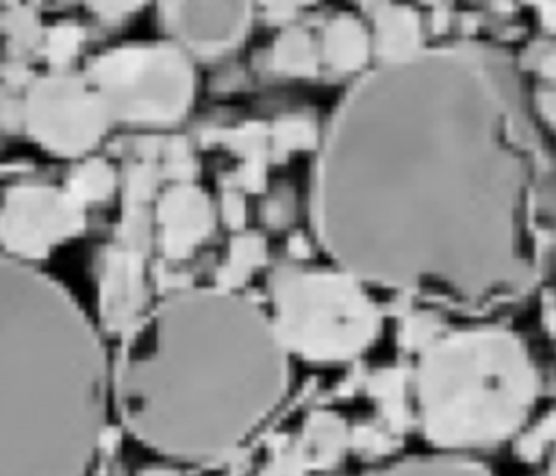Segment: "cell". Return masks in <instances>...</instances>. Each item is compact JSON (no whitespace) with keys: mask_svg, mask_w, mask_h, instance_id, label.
<instances>
[{"mask_svg":"<svg viewBox=\"0 0 556 476\" xmlns=\"http://www.w3.org/2000/svg\"><path fill=\"white\" fill-rule=\"evenodd\" d=\"M317 150V241L363 283L491 309L543 276L556 170L504 50L456 41L378 65Z\"/></svg>","mask_w":556,"mask_h":476,"instance_id":"obj_1","label":"cell"},{"mask_svg":"<svg viewBox=\"0 0 556 476\" xmlns=\"http://www.w3.org/2000/svg\"><path fill=\"white\" fill-rule=\"evenodd\" d=\"M289 352L271 315L232 289H174L130 333L111 391L128 433L165 456L213 463L282 402Z\"/></svg>","mask_w":556,"mask_h":476,"instance_id":"obj_2","label":"cell"},{"mask_svg":"<svg viewBox=\"0 0 556 476\" xmlns=\"http://www.w3.org/2000/svg\"><path fill=\"white\" fill-rule=\"evenodd\" d=\"M2 296V476H85L104 437L106 354L72 296L11 256Z\"/></svg>","mask_w":556,"mask_h":476,"instance_id":"obj_3","label":"cell"},{"mask_svg":"<svg viewBox=\"0 0 556 476\" xmlns=\"http://www.w3.org/2000/svg\"><path fill=\"white\" fill-rule=\"evenodd\" d=\"M424 437L443 450L493 448L530 419L541 376L526 341L504 326L441 333L413 374Z\"/></svg>","mask_w":556,"mask_h":476,"instance_id":"obj_4","label":"cell"},{"mask_svg":"<svg viewBox=\"0 0 556 476\" xmlns=\"http://www.w3.org/2000/svg\"><path fill=\"white\" fill-rule=\"evenodd\" d=\"M271 322L289 354L308 363H343L376 341L382 317L354 274L282 265L269 278Z\"/></svg>","mask_w":556,"mask_h":476,"instance_id":"obj_5","label":"cell"},{"mask_svg":"<svg viewBox=\"0 0 556 476\" xmlns=\"http://www.w3.org/2000/svg\"><path fill=\"white\" fill-rule=\"evenodd\" d=\"M87 78L104 100L111 120L143 126L180 122L195 91L189 57L172 43L113 48L91 61Z\"/></svg>","mask_w":556,"mask_h":476,"instance_id":"obj_6","label":"cell"},{"mask_svg":"<svg viewBox=\"0 0 556 476\" xmlns=\"http://www.w3.org/2000/svg\"><path fill=\"white\" fill-rule=\"evenodd\" d=\"M22 120L30 139L56 156L87 154L113 122L89 78L67 72L46 74L28 87Z\"/></svg>","mask_w":556,"mask_h":476,"instance_id":"obj_7","label":"cell"},{"mask_svg":"<svg viewBox=\"0 0 556 476\" xmlns=\"http://www.w3.org/2000/svg\"><path fill=\"white\" fill-rule=\"evenodd\" d=\"M83 228L85 206L65 187L17 183L4 189L0 235L11 259H43Z\"/></svg>","mask_w":556,"mask_h":476,"instance_id":"obj_8","label":"cell"},{"mask_svg":"<svg viewBox=\"0 0 556 476\" xmlns=\"http://www.w3.org/2000/svg\"><path fill=\"white\" fill-rule=\"evenodd\" d=\"M252 0H161L163 22L189 50L213 57L235 48L250 24Z\"/></svg>","mask_w":556,"mask_h":476,"instance_id":"obj_9","label":"cell"},{"mask_svg":"<svg viewBox=\"0 0 556 476\" xmlns=\"http://www.w3.org/2000/svg\"><path fill=\"white\" fill-rule=\"evenodd\" d=\"M143 256L141 252L115 246L102 259L98 285L100 320L111 333H119L122 337L143 320L148 304Z\"/></svg>","mask_w":556,"mask_h":476,"instance_id":"obj_10","label":"cell"},{"mask_svg":"<svg viewBox=\"0 0 556 476\" xmlns=\"http://www.w3.org/2000/svg\"><path fill=\"white\" fill-rule=\"evenodd\" d=\"M156 228L161 252L169 261L191 256L215 228V211L208 196L191 183H174L156 202Z\"/></svg>","mask_w":556,"mask_h":476,"instance_id":"obj_11","label":"cell"},{"mask_svg":"<svg viewBox=\"0 0 556 476\" xmlns=\"http://www.w3.org/2000/svg\"><path fill=\"white\" fill-rule=\"evenodd\" d=\"M374 15V50L382 63H395L415 57L421 48V20L404 4L382 2Z\"/></svg>","mask_w":556,"mask_h":476,"instance_id":"obj_12","label":"cell"},{"mask_svg":"<svg viewBox=\"0 0 556 476\" xmlns=\"http://www.w3.org/2000/svg\"><path fill=\"white\" fill-rule=\"evenodd\" d=\"M321 59L341 74L358 72L367 65L374 39L367 28L352 15L332 17L321 30Z\"/></svg>","mask_w":556,"mask_h":476,"instance_id":"obj_13","label":"cell"},{"mask_svg":"<svg viewBox=\"0 0 556 476\" xmlns=\"http://www.w3.org/2000/svg\"><path fill=\"white\" fill-rule=\"evenodd\" d=\"M352 443V433L345 422L332 411H315L304 428L300 441V456L315 467L334 465Z\"/></svg>","mask_w":556,"mask_h":476,"instance_id":"obj_14","label":"cell"},{"mask_svg":"<svg viewBox=\"0 0 556 476\" xmlns=\"http://www.w3.org/2000/svg\"><path fill=\"white\" fill-rule=\"evenodd\" d=\"M219 139L243 159L239 167V187L248 191H261L265 187L267 159L271 156L269 128L256 122H248L235 130H224Z\"/></svg>","mask_w":556,"mask_h":476,"instance_id":"obj_15","label":"cell"},{"mask_svg":"<svg viewBox=\"0 0 556 476\" xmlns=\"http://www.w3.org/2000/svg\"><path fill=\"white\" fill-rule=\"evenodd\" d=\"M271 65L285 76H315L319 67V52L313 37L302 26L282 30L271 48Z\"/></svg>","mask_w":556,"mask_h":476,"instance_id":"obj_16","label":"cell"},{"mask_svg":"<svg viewBox=\"0 0 556 476\" xmlns=\"http://www.w3.org/2000/svg\"><path fill=\"white\" fill-rule=\"evenodd\" d=\"M265 256L267 246L263 237L254 233H241L232 237L226 259L217 270V287L237 291L265 263Z\"/></svg>","mask_w":556,"mask_h":476,"instance_id":"obj_17","label":"cell"},{"mask_svg":"<svg viewBox=\"0 0 556 476\" xmlns=\"http://www.w3.org/2000/svg\"><path fill=\"white\" fill-rule=\"evenodd\" d=\"M382 476H493L482 463L460 454L408 456L391 465Z\"/></svg>","mask_w":556,"mask_h":476,"instance_id":"obj_18","label":"cell"},{"mask_svg":"<svg viewBox=\"0 0 556 476\" xmlns=\"http://www.w3.org/2000/svg\"><path fill=\"white\" fill-rule=\"evenodd\" d=\"M117 187V174L104 159L83 161L67 178L65 189L83 204H98L113 196Z\"/></svg>","mask_w":556,"mask_h":476,"instance_id":"obj_19","label":"cell"},{"mask_svg":"<svg viewBox=\"0 0 556 476\" xmlns=\"http://www.w3.org/2000/svg\"><path fill=\"white\" fill-rule=\"evenodd\" d=\"M371 398L378 402L387 424L393 430H402L408 417L406 409V374L402 369H382L369 378L367 385Z\"/></svg>","mask_w":556,"mask_h":476,"instance_id":"obj_20","label":"cell"},{"mask_svg":"<svg viewBox=\"0 0 556 476\" xmlns=\"http://www.w3.org/2000/svg\"><path fill=\"white\" fill-rule=\"evenodd\" d=\"M271 156L287 159L291 152L317 148V128L306 115H282L269 128Z\"/></svg>","mask_w":556,"mask_h":476,"instance_id":"obj_21","label":"cell"},{"mask_svg":"<svg viewBox=\"0 0 556 476\" xmlns=\"http://www.w3.org/2000/svg\"><path fill=\"white\" fill-rule=\"evenodd\" d=\"M117 239L122 248L146 254L152 239V220L148 213V204H126L124 215L119 220Z\"/></svg>","mask_w":556,"mask_h":476,"instance_id":"obj_22","label":"cell"},{"mask_svg":"<svg viewBox=\"0 0 556 476\" xmlns=\"http://www.w3.org/2000/svg\"><path fill=\"white\" fill-rule=\"evenodd\" d=\"M85 30L76 24H56L46 35V57L54 67L67 65L80 50Z\"/></svg>","mask_w":556,"mask_h":476,"instance_id":"obj_23","label":"cell"},{"mask_svg":"<svg viewBox=\"0 0 556 476\" xmlns=\"http://www.w3.org/2000/svg\"><path fill=\"white\" fill-rule=\"evenodd\" d=\"M159 185V170L150 161H141L128 167L122 191H124V204H148Z\"/></svg>","mask_w":556,"mask_h":476,"instance_id":"obj_24","label":"cell"},{"mask_svg":"<svg viewBox=\"0 0 556 476\" xmlns=\"http://www.w3.org/2000/svg\"><path fill=\"white\" fill-rule=\"evenodd\" d=\"M441 335L437 317L430 313H408L400 324V341L406 350H424Z\"/></svg>","mask_w":556,"mask_h":476,"instance_id":"obj_25","label":"cell"},{"mask_svg":"<svg viewBox=\"0 0 556 476\" xmlns=\"http://www.w3.org/2000/svg\"><path fill=\"white\" fill-rule=\"evenodd\" d=\"M165 152V174L172 176L176 183H189L193 174V159L185 143V139H172Z\"/></svg>","mask_w":556,"mask_h":476,"instance_id":"obj_26","label":"cell"},{"mask_svg":"<svg viewBox=\"0 0 556 476\" xmlns=\"http://www.w3.org/2000/svg\"><path fill=\"white\" fill-rule=\"evenodd\" d=\"M4 26H7V35L15 37L17 43H33L37 39V20L33 17V13L28 9H13L7 17H4Z\"/></svg>","mask_w":556,"mask_h":476,"instance_id":"obj_27","label":"cell"},{"mask_svg":"<svg viewBox=\"0 0 556 476\" xmlns=\"http://www.w3.org/2000/svg\"><path fill=\"white\" fill-rule=\"evenodd\" d=\"M146 0H87L89 9L104 20H119L137 11Z\"/></svg>","mask_w":556,"mask_h":476,"instance_id":"obj_28","label":"cell"},{"mask_svg":"<svg viewBox=\"0 0 556 476\" xmlns=\"http://www.w3.org/2000/svg\"><path fill=\"white\" fill-rule=\"evenodd\" d=\"M534 109L556 135V83H545L534 91Z\"/></svg>","mask_w":556,"mask_h":476,"instance_id":"obj_29","label":"cell"},{"mask_svg":"<svg viewBox=\"0 0 556 476\" xmlns=\"http://www.w3.org/2000/svg\"><path fill=\"white\" fill-rule=\"evenodd\" d=\"M222 217L226 220V224L230 228H243V222H245V200L239 191L230 189V191H224L222 196Z\"/></svg>","mask_w":556,"mask_h":476,"instance_id":"obj_30","label":"cell"},{"mask_svg":"<svg viewBox=\"0 0 556 476\" xmlns=\"http://www.w3.org/2000/svg\"><path fill=\"white\" fill-rule=\"evenodd\" d=\"M352 443H354L356 448H363V450L374 452V454H380V452L384 450V446H389L387 435L380 433L378 428H371V426L354 428V433H352Z\"/></svg>","mask_w":556,"mask_h":476,"instance_id":"obj_31","label":"cell"},{"mask_svg":"<svg viewBox=\"0 0 556 476\" xmlns=\"http://www.w3.org/2000/svg\"><path fill=\"white\" fill-rule=\"evenodd\" d=\"M252 2L261 4L267 11V15L282 20V17H291L300 9L315 4L317 0H252Z\"/></svg>","mask_w":556,"mask_h":476,"instance_id":"obj_32","label":"cell"},{"mask_svg":"<svg viewBox=\"0 0 556 476\" xmlns=\"http://www.w3.org/2000/svg\"><path fill=\"white\" fill-rule=\"evenodd\" d=\"M536 67L547 83H556V48H545L536 59Z\"/></svg>","mask_w":556,"mask_h":476,"instance_id":"obj_33","label":"cell"},{"mask_svg":"<svg viewBox=\"0 0 556 476\" xmlns=\"http://www.w3.org/2000/svg\"><path fill=\"white\" fill-rule=\"evenodd\" d=\"M265 217L271 226H280L285 220H287V213H285V202L282 198H271L267 202V211H265Z\"/></svg>","mask_w":556,"mask_h":476,"instance_id":"obj_34","label":"cell"},{"mask_svg":"<svg viewBox=\"0 0 556 476\" xmlns=\"http://www.w3.org/2000/svg\"><path fill=\"white\" fill-rule=\"evenodd\" d=\"M445 26H447V11H445V7L434 9V13H432V28L437 33H443Z\"/></svg>","mask_w":556,"mask_h":476,"instance_id":"obj_35","label":"cell"},{"mask_svg":"<svg viewBox=\"0 0 556 476\" xmlns=\"http://www.w3.org/2000/svg\"><path fill=\"white\" fill-rule=\"evenodd\" d=\"M543 17H545V22L556 30V0L543 2Z\"/></svg>","mask_w":556,"mask_h":476,"instance_id":"obj_36","label":"cell"},{"mask_svg":"<svg viewBox=\"0 0 556 476\" xmlns=\"http://www.w3.org/2000/svg\"><path fill=\"white\" fill-rule=\"evenodd\" d=\"M139 476H180V472H178V469H172V467H161V465H156V467L143 469Z\"/></svg>","mask_w":556,"mask_h":476,"instance_id":"obj_37","label":"cell"},{"mask_svg":"<svg viewBox=\"0 0 556 476\" xmlns=\"http://www.w3.org/2000/svg\"><path fill=\"white\" fill-rule=\"evenodd\" d=\"M358 2H361L367 11H374V9H376V7H380L384 0H358Z\"/></svg>","mask_w":556,"mask_h":476,"instance_id":"obj_38","label":"cell"},{"mask_svg":"<svg viewBox=\"0 0 556 476\" xmlns=\"http://www.w3.org/2000/svg\"><path fill=\"white\" fill-rule=\"evenodd\" d=\"M424 4H430V7H434V9H441V7H445V2L447 0H421Z\"/></svg>","mask_w":556,"mask_h":476,"instance_id":"obj_39","label":"cell"},{"mask_svg":"<svg viewBox=\"0 0 556 476\" xmlns=\"http://www.w3.org/2000/svg\"><path fill=\"white\" fill-rule=\"evenodd\" d=\"M554 330H556V313H554Z\"/></svg>","mask_w":556,"mask_h":476,"instance_id":"obj_40","label":"cell"}]
</instances>
